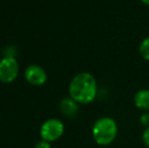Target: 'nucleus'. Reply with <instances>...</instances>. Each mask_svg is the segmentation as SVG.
<instances>
[{"label":"nucleus","instance_id":"1","mask_svg":"<svg viewBox=\"0 0 149 148\" xmlns=\"http://www.w3.org/2000/svg\"><path fill=\"white\" fill-rule=\"evenodd\" d=\"M69 97L79 105H87L95 99L97 95V82L92 74L80 72L69 83Z\"/></svg>","mask_w":149,"mask_h":148},{"label":"nucleus","instance_id":"2","mask_svg":"<svg viewBox=\"0 0 149 148\" xmlns=\"http://www.w3.org/2000/svg\"><path fill=\"white\" fill-rule=\"evenodd\" d=\"M94 142L100 146L111 145L118 135V125L111 117H102L94 122L91 129Z\"/></svg>","mask_w":149,"mask_h":148},{"label":"nucleus","instance_id":"3","mask_svg":"<svg viewBox=\"0 0 149 148\" xmlns=\"http://www.w3.org/2000/svg\"><path fill=\"white\" fill-rule=\"evenodd\" d=\"M64 130L65 126L62 121L56 118H51L42 124L40 128V135L43 140L52 143L62 137Z\"/></svg>","mask_w":149,"mask_h":148},{"label":"nucleus","instance_id":"4","mask_svg":"<svg viewBox=\"0 0 149 148\" xmlns=\"http://www.w3.org/2000/svg\"><path fill=\"white\" fill-rule=\"evenodd\" d=\"M19 65L17 60L12 56H4L0 60V82L11 83L17 78Z\"/></svg>","mask_w":149,"mask_h":148},{"label":"nucleus","instance_id":"5","mask_svg":"<svg viewBox=\"0 0 149 148\" xmlns=\"http://www.w3.org/2000/svg\"><path fill=\"white\" fill-rule=\"evenodd\" d=\"M24 78L30 84L41 86L47 82L48 75L43 67L37 64H31L24 70Z\"/></svg>","mask_w":149,"mask_h":148},{"label":"nucleus","instance_id":"6","mask_svg":"<svg viewBox=\"0 0 149 148\" xmlns=\"http://www.w3.org/2000/svg\"><path fill=\"white\" fill-rule=\"evenodd\" d=\"M60 112L64 115L66 118H74L77 116L79 112V104L75 101L70 97H64L62 101H60L59 105Z\"/></svg>","mask_w":149,"mask_h":148},{"label":"nucleus","instance_id":"7","mask_svg":"<svg viewBox=\"0 0 149 148\" xmlns=\"http://www.w3.org/2000/svg\"><path fill=\"white\" fill-rule=\"evenodd\" d=\"M134 104L136 108L143 112H149V89L142 88L134 95Z\"/></svg>","mask_w":149,"mask_h":148},{"label":"nucleus","instance_id":"8","mask_svg":"<svg viewBox=\"0 0 149 148\" xmlns=\"http://www.w3.org/2000/svg\"><path fill=\"white\" fill-rule=\"evenodd\" d=\"M139 54L144 60L149 62V37L145 38L139 45Z\"/></svg>","mask_w":149,"mask_h":148},{"label":"nucleus","instance_id":"9","mask_svg":"<svg viewBox=\"0 0 149 148\" xmlns=\"http://www.w3.org/2000/svg\"><path fill=\"white\" fill-rule=\"evenodd\" d=\"M140 123L143 125L145 128L149 127V112H144L140 117Z\"/></svg>","mask_w":149,"mask_h":148},{"label":"nucleus","instance_id":"10","mask_svg":"<svg viewBox=\"0 0 149 148\" xmlns=\"http://www.w3.org/2000/svg\"><path fill=\"white\" fill-rule=\"evenodd\" d=\"M142 141L145 144V146L149 148V127L144 129L143 133H142Z\"/></svg>","mask_w":149,"mask_h":148},{"label":"nucleus","instance_id":"11","mask_svg":"<svg viewBox=\"0 0 149 148\" xmlns=\"http://www.w3.org/2000/svg\"><path fill=\"white\" fill-rule=\"evenodd\" d=\"M35 148H51V143L41 139V140L38 141V142L36 143Z\"/></svg>","mask_w":149,"mask_h":148},{"label":"nucleus","instance_id":"12","mask_svg":"<svg viewBox=\"0 0 149 148\" xmlns=\"http://www.w3.org/2000/svg\"><path fill=\"white\" fill-rule=\"evenodd\" d=\"M140 1H141L143 4H145V5H148L149 6V0H140Z\"/></svg>","mask_w":149,"mask_h":148}]
</instances>
